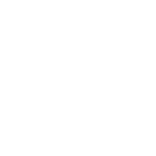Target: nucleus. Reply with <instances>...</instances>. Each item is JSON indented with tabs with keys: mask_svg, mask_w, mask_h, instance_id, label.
Returning <instances> with one entry per match:
<instances>
[]
</instances>
